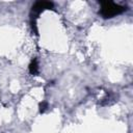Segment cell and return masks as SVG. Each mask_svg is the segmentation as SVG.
I'll return each instance as SVG.
<instances>
[{"instance_id": "cell-1", "label": "cell", "mask_w": 133, "mask_h": 133, "mask_svg": "<svg viewBox=\"0 0 133 133\" xmlns=\"http://www.w3.org/2000/svg\"><path fill=\"white\" fill-rule=\"evenodd\" d=\"M125 9L126 8H124L123 6H118L117 4H114L112 2H103L100 12L104 18H112L113 16L123 12Z\"/></svg>"}]
</instances>
